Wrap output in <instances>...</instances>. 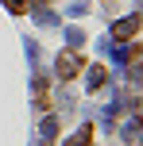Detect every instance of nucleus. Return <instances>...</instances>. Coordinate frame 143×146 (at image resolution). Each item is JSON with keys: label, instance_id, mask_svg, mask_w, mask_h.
Instances as JSON below:
<instances>
[{"label": "nucleus", "instance_id": "obj_1", "mask_svg": "<svg viewBox=\"0 0 143 146\" xmlns=\"http://www.w3.org/2000/svg\"><path fill=\"white\" fill-rule=\"evenodd\" d=\"M54 69H58V77L62 81H70V77H77V73L85 69V58H81V50H66V54H58V62H54Z\"/></svg>", "mask_w": 143, "mask_h": 146}, {"label": "nucleus", "instance_id": "obj_2", "mask_svg": "<svg viewBox=\"0 0 143 146\" xmlns=\"http://www.w3.org/2000/svg\"><path fill=\"white\" fill-rule=\"evenodd\" d=\"M139 27H143V15H139V12H132V15H128V19H120V23H116V27H112V35H116V38H120V42H128V38H132V35H136V31H139Z\"/></svg>", "mask_w": 143, "mask_h": 146}, {"label": "nucleus", "instance_id": "obj_3", "mask_svg": "<svg viewBox=\"0 0 143 146\" xmlns=\"http://www.w3.org/2000/svg\"><path fill=\"white\" fill-rule=\"evenodd\" d=\"M89 139H93V127L85 123V127H81V131H77V135H74V139H70L66 146H89Z\"/></svg>", "mask_w": 143, "mask_h": 146}, {"label": "nucleus", "instance_id": "obj_4", "mask_svg": "<svg viewBox=\"0 0 143 146\" xmlns=\"http://www.w3.org/2000/svg\"><path fill=\"white\" fill-rule=\"evenodd\" d=\"M101 85H105V69H101V66H93V69H89V92H97Z\"/></svg>", "mask_w": 143, "mask_h": 146}]
</instances>
